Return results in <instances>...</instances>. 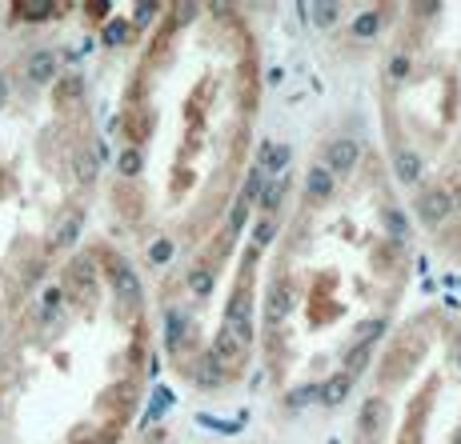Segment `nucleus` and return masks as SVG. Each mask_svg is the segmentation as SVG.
Wrapping results in <instances>:
<instances>
[{
	"label": "nucleus",
	"mask_w": 461,
	"mask_h": 444,
	"mask_svg": "<svg viewBox=\"0 0 461 444\" xmlns=\"http://www.w3.org/2000/svg\"><path fill=\"white\" fill-rule=\"evenodd\" d=\"M181 336H185V316L181 312H169V345H181Z\"/></svg>",
	"instance_id": "obj_17"
},
{
	"label": "nucleus",
	"mask_w": 461,
	"mask_h": 444,
	"mask_svg": "<svg viewBox=\"0 0 461 444\" xmlns=\"http://www.w3.org/2000/svg\"><path fill=\"white\" fill-rule=\"evenodd\" d=\"M261 164H265V168H285V164H289V148L265 140V144H261Z\"/></svg>",
	"instance_id": "obj_10"
},
{
	"label": "nucleus",
	"mask_w": 461,
	"mask_h": 444,
	"mask_svg": "<svg viewBox=\"0 0 461 444\" xmlns=\"http://www.w3.org/2000/svg\"><path fill=\"white\" fill-rule=\"evenodd\" d=\"M16 13H20V16H28V20H44V16L52 13V8H49V4H20Z\"/></svg>",
	"instance_id": "obj_21"
},
{
	"label": "nucleus",
	"mask_w": 461,
	"mask_h": 444,
	"mask_svg": "<svg viewBox=\"0 0 461 444\" xmlns=\"http://www.w3.org/2000/svg\"><path fill=\"white\" fill-rule=\"evenodd\" d=\"M405 73H409V61H405V56H393V64H389V76H393V80H401Z\"/></svg>",
	"instance_id": "obj_23"
},
{
	"label": "nucleus",
	"mask_w": 461,
	"mask_h": 444,
	"mask_svg": "<svg viewBox=\"0 0 461 444\" xmlns=\"http://www.w3.org/2000/svg\"><path fill=\"white\" fill-rule=\"evenodd\" d=\"M301 13L309 16L317 28H329L337 16H341V8H337V4H309V8H301Z\"/></svg>",
	"instance_id": "obj_9"
},
{
	"label": "nucleus",
	"mask_w": 461,
	"mask_h": 444,
	"mask_svg": "<svg viewBox=\"0 0 461 444\" xmlns=\"http://www.w3.org/2000/svg\"><path fill=\"white\" fill-rule=\"evenodd\" d=\"M329 192H333V173H329L325 164H313L309 168V197L325 200Z\"/></svg>",
	"instance_id": "obj_7"
},
{
	"label": "nucleus",
	"mask_w": 461,
	"mask_h": 444,
	"mask_svg": "<svg viewBox=\"0 0 461 444\" xmlns=\"http://www.w3.org/2000/svg\"><path fill=\"white\" fill-rule=\"evenodd\" d=\"M449 209H453V197H449V192H441V188H429V192H421V200H417V212H421L425 224L445 221Z\"/></svg>",
	"instance_id": "obj_2"
},
{
	"label": "nucleus",
	"mask_w": 461,
	"mask_h": 444,
	"mask_svg": "<svg viewBox=\"0 0 461 444\" xmlns=\"http://www.w3.org/2000/svg\"><path fill=\"white\" fill-rule=\"evenodd\" d=\"M245 212H249V204H245V200H237V209H233V221H229V228H241Z\"/></svg>",
	"instance_id": "obj_27"
},
{
	"label": "nucleus",
	"mask_w": 461,
	"mask_h": 444,
	"mask_svg": "<svg viewBox=\"0 0 461 444\" xmlns=\"http://www.w3.org/2000/svg\"><path fill=\"white\" fill-rule=\"evenodd\" d=\"M188 288H193L197 296H205V292H209V272H205V269H197L193 276H188Z\"/></svg>",
	"instance_id": "obj_22"
},
{
	"label": "nucleus",
	"mask_w": 461,
	"mask_h": 444,
	"mask_svg": "<svg viewBox=\"0 0 461 444\" xmlns=\"http://www.w3.org/2000/svg\"><path fill=\"white\" fill-rule=\"evenodd\" d=\"M121 173H125V176H137V173H140V152H133V148H128L125 156H121Z\"/></svg>",
	"instance_id": "obj_19"
},
{
	"label": "nucleus",
	"mask_w": 461,
	"mask_h": 444,
	"mask_svg": "<svg viewBox=\"0 0 461 444\" xmlns=\"http://www.w3.org/2000/svg\"><path fill=\"white\" fill-rule=\"evenodd\" d=\"M289 304H293V288H289V284H277L273 292H269V321H281L289 312Z\"/></svg>",
	"instance_id": "obj_8"
},
{
	"label": "nucleus",
	"mask_w": 461,
	"mask_h": 444,
	"mask_svg": "<svg viewBox=\"0 0 461 444\" xmlns=\"http://www.w3.org/2000/svg\"><path fill=\"white\" fill-rule=\"evenodd\" d=\"M76 173H80V180H97V156H92V152H80V156H76Z\"/></svg>",
	"instance_id": "obj_16"
},
{
	"label": "nucleus",
	"mask_w": 461,
	"mask_h": 444,
	"mask_svg": "<svg viewBox=\"0 0 461 444\" xmlns=\"http://www.w3.org/2000/svg\"><path fill=\"white\" fill-rule=\"evenodd\" d=\"M173 257V245H169V240H157V245H152V260H169Z\"/></svg>",
	"instance_id": "obj_25"
},
{
	"label": "nucleus",
	"mask_w": 461,
	"mask_h": 444,
	"mask_svg": "<svg viewBox=\"0 0 461 444\" xmlns=\"http://www.w3.org/2000/svg\"><path fill=\"white\" fill-rule=\"evenodd\" d=\"M457 364H461V352H457Z\"/></svg>",
	"instance_id": "obj_30"
},
{
	"label": "nucleus",
	"mask_w": 461,
	"mask_h": 444,
	"mask_svg": "<svg viewBox=\"0 0 461 444\" xmlns=\"http://www.w3.org/2000/svg\"><path fill=\"white\" fill-rule=\"evenodd\" d=\"M349 376H345V372H337V376H329V381H325V388H321V400L329 408H337L341 405V400H345V396H349Z\"/></svg>",
	"instance_id": "obj_5"
},
{
	"label": "nucleus",
	"mask_w": 461,
	"mask_h": 444,
	"mask_svg": "<svg viewBox=\"0 0 461 444\" xmlns=\"http://www.w3.org/2000/svg\"><path fill=\"white\" fill-rule=\"evenodd\" d=\"M285 185H289V180H269V185H265V192H261L265 212H277V209H281V200H285Z\"/></svg>",
	"instance_id": "obj_12"
},
{
	"label": "nucleus",
	"mask_w": 461,
	"mask_h": 444,
	"mask_svg": "<svg viewBox=\"0 0 461 444\" xmlns=\"http://www.w3.org/2000/svg\"><path fill=\"white\" fill-rule=\"evenodd\" d=\"M76 233H80V221H76V216H68V221L61 224V233H56V240H52V245L56 248H68L76 240Z\"/></svg>",
	"instance_id": "obj_15"
},
{
	"label": "nucleus",
	"mask_w": 461,
	"mask_h": 444,
	"mask_svg": "<svg viewBox=\"0 0 461 444\" xmlns=\"http://www.w3.org/2000/svg\"><path fill=\"white\" fill-rule=\"evenodd\" d=\"M353 164H357V140H349V136L333 140L329 152H325V168L329 173H349Z\"/></svg>",
	"instance_id": "obj_3"
},
{
	"label": "nucleus",
	"mask_w": 461,
	"mask_h": 444,
	"mask_svg": "<svg viewBox=\"0 0 461 444\" xmlns=\"http://www.w3.org/2000/svg\"><path fill=\"white\" fill-rule=\"evenodd\" d=\"M369 348H373V345H369V340H361V345H353V352L345 357V376H349V381L365 369V360H369Z\"/></svg>",
	"instance_id": "obj_11"
},
{
	"label": "nucleus",
	"mask_w": 461,
	"mask_h": 444,
	"mask_svg": "<svg viewBox=\"0 0 461 444\" xmlns=\"http://www.w3.org/2000/svg\"><path fill=\"white\" fill-rule=\"evenodd\" d=\"M273 233H277V224H273V221H261V224H257V233H253L257 248H265V245H269V240H273Z\"/></svg>",
	"instance_id": "obj_20"
},
{
	"label": "nucleus",
	"mask_w": 461,
	"mask_h": 444,
	"mask_svg": "<svg viewBox=\"0 0 461 444\" xmlns=\"http://www.w3.org/2000/svg\"><path fill=\"white\" fill-rule=\"evenodd\" d=\"M109 269H112V284H116V296H121L128 309H133V304L140 300V280H137V272L128 269V264H125L121 257H112V260H109Z\"/></svg>",
	"instance_id": "obj_1"
},
{
	"label": "nucleus",
	"mask_w": 461,
	"mask_h": 444,
	"mask_svg": "<svg viewBox=\"0 0 461 444\" xmlns=\"http://www.w3.org/2000/svg\"><path fill=\"white\" fill-rule=\"evenodd\" d=\"M52 73H56V56H52V52H37V56L28 61V80H32V85H49Z\"/></svg>",
	"instance_id": "obj_4"
},
{
	"label": "nucleus",
	"mask_w": 461,
	"mask_h": 444,
	"mask_svg": "<svg viewBox=\"0 0 461 444\" xmlns=\"http://www.w3.org/2000/svg\"><path fill=\"white\" fill-rule=\"evenodd\" d=\"M353 32H357V37H373L377 32V13H361L357 16V25H353Z\"/></svg>",
	"instance_id": "obj_18"
},
{
	"label": "nucleus",
	"mask_w": 461,
	"mask_h": 444,
	"mask_svg": "<svg viewBox=\"0 0 461 444\" xmlns=\"http://www.w3.org/2000/svg\"><path fill=\"white\" fill-rule=\"evenodd\" d=\"M317 396V388H297V393L289 396V405H305V400H313Z\"/></svg>",
	"instance_id": "obj_26"
},
{
	"label": "nucleus",
	"mask_w": 461,
	"mask_h": 444,
	"mask_svg": "<svg viewBox=\"0 0 461 444\" xmlns=\"http://www.w3.org/2000/svg\"><path fill=\"white\" fill-rule=\"evenodd\" d=\"M125 37V25H109V32H104V40H109V44H116V40Z\"/></svg>",
	"instance_id": "obj_28"
},
{
	"label": "nucleus",
	"mask_w": 461,
	"mask_h": 444,
	"mask_svg": "<svg viewBox=\"0 0 461 444\" xmlns=\"http://www.w3.org/2000/svg\"><path fill=\"white\" fill-rule=\"evenodd\" d=\"M393 173H397L405 185H417V180H421V161H417V152H397Z\"/></svg>",
	"instance_id": "obj_6"
},
{
	"label": "nucleus",
	"mask_w": 461,
	"mask_h": 444,
	"mask_svg": "<svg viewBox=\"0 0 461 444\" xmlns=\"http://www.w3.org/2000/svg\"><path fill=\"white\" fill-rule=\"evenodd\" d=\"M0 104H4V80H0Z\"/></svg>",
	"instance_id": "obj_29"
},
{
	"label": "nucleus",
	"mask_w": 461,
	"mask_h": 444,
	"mask_svg": "<svg viewBox=\"0 0 461 444\" xmlns=\"http://www.w3.org/2000/svg\"><path fill=\"white\" fill-rule=\"evenodd\" d=\"M265 192V176H261V168H249V176H245V192H241V200L249 204V200H257Z\"/></svg>",
	"instance_id": "obj_14"
},
{
	"label": "nucleus",
	"mask_w": 461,
	"mask_h": 444,
	"mask_svg": "<svg viewBox=\"0 0 461 444\" xmlns=\"http://www.w3.org/2000/svg\"><path fill=\"white\" fill-rule=\"evenodd\" d=\"M385 224H389V233L397 236V240L405 236V224H401V216H397V212H385Z\"/></svg>",
	"instance_id": "obj_24"
},
{
	"label": "nucleus",
	"mask_w": 461,
	"mask_h": 444,
	"mask_svg": "<svg viewBox=\"0 0 461 444\" xmlns=\"http://www.w3.org/2000/svg\"><path fill=\"white\" fill-rule=\"evenodd\" d=\"M221 381V360L217 357H200V364H197V384H205V388H209V384H217Z\"/></svg>",
	"instance_id": "obj_13"
}]
</instances>
